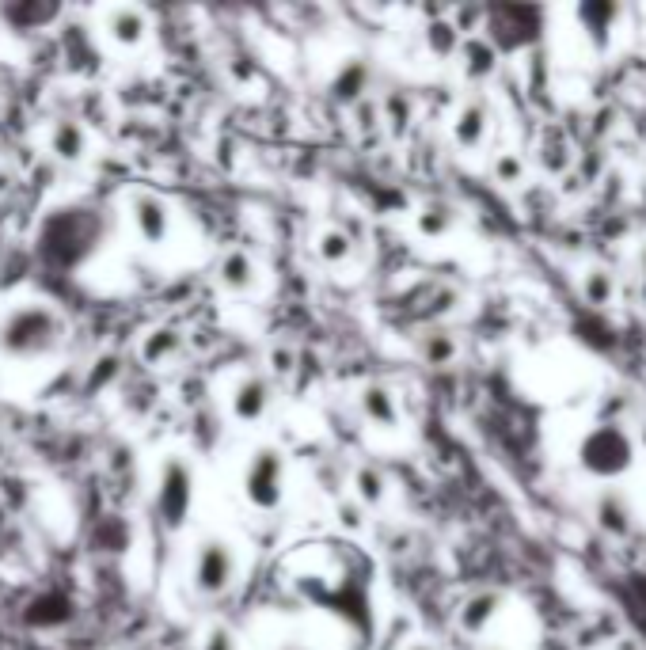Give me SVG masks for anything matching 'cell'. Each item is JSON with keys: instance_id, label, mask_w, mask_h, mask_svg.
Wrapping results in <instances>:
<instances>
[{"instance_id": "cell-14", "label": "cell", "mask_w": 646, "mask_h": 650, "mask_svg": "<svg viewBox=\"0 0 646 650\" xmlns=\"http://www.w3.org/2000/svg\"><path fill=\"white\" fill-rule=\"evenodd\" d=\"M502 612V593L498 590H479L472 593L460 612H456V628L468 631V635H483V631L494 624V616Z\"/></svg>"}, {"instance_id": "cell-37", "label": "cell", "mask_w": 646, "mask_h": 650, "mask_svg": "<svg viewBox=\"0 0 646 650\" xmlns=\"http://www.w3.org/2000/svg\"><path fill=\"white\" fill-rule=\"evenodd\" d=\"M491 650H502V647H491Z\"/></svg>"}, {"instance_id": "cell-29", "label": "cell", "mask_w": 646, "mask_h": 650, "mask_svg": "<svg viewBox=\"0 0 646 650\" xmlns=\"http://www.w3.org/2000/svg\"><path fill=\"white\" fill-rule=\"evenodd\" d=\"M354 118H358V122H354V126H358L361 134H365V130H377L380 122H384V115H380V103L377 99H361L358 107H354Z\"/></svg>"}, {"instance_id": "cell-22", "label": "cell", "mask_w": 646, "mask_h": 650, "mask_svg": "<svg viewBox=\"0 0 646 650\" xmlns=\"http://www.w3.org/2000/svg\"><path fill=\"white\" fill-rule=\"evenodd\" d=\"M460 58H464V77L468 80H487L498 65V54L491 50V42L472 39L460 46Z\"/></svg>"}, {"instance_id": "cell-9", "label": "cell", "mask_w": 646, "mask_h": 650, "mask_svg": "<svg viewBox=\"0 0 646 650\" xmlns=\"http://www.w3.org/2000/svg\"><path fill=\"white\" fill-rule=\"evenodd\" d=\"M103 35L118 50H137L141 42L149 39V16L133 4H118L103 12Z\"/></svg>"}, {"instance_id": "cell-26", "label": "cell", "mask_w": 646, "mask_h": 650, "mask_svg": "<svg viewBox=\"0 0 646 650\" xmlns=\"http://www.w3.org/2000/svg\"><path fill=\"white\" fill-rule=\"evenodd\" d=\"M418 354L426 365H449L456 358V339L449 331H430V335H422Z\"/></svg>"}, {"instance_id": "cell-36", "label": "cell", "mask_w": 646, "mask_h": 650, "mask_svg": "<svg viewBox=\"0 0 646 650\" xmlns=\"http://www.w3.org/2000/svg\"><path fill=\"white\" fill-rule=\"evenodd\" d=\"M407 650H434L430 643H415V647H407Z\"/></svg>"}, {"instance_id": "cell-20", "label": "cell", "mask_w": 646, "mask_h": 650, "mask_svg": "<svg viewBox=\"0 0 646 650\" xmlns=\"http://www.w3.org/2000/svg\"><path fill=\"white\" fill-rule=\"evenodd\" d=\"M388 498V479L377 464H361L354 472V502H361L365 510H377L380 502Z\"/></svg>"}, {"instance_id": "cell-12", "label": "cell", "mask_w": 646, "mask_h": 650, "mask_svg": "<svg viewBox=\"0 0 646 650\" xmlns=\"http://www.w3.org/2000/svg\"><path fill=\"white\" fill-rule=\"evenodd\" d=\"M183 354V335H179V327H149L145 335H141V343H137V358L149 365V369H160V365L175 362Z\"/></svg>"}, {"instance_id": "cell-11", "label": "cell", "mask_w": 646, "mask_h": 650, "mask_svg": "<svg viewBox=\"0 0 646 650\" xmlns=\"http://www.w3.org/2000/svg\"><path fill=\"white\" fill-rule=\"evenodd\" d=\"M578 23H582L586 39L593 42V50H608V42H612V27L620 23V4H612V0H589V4H578Z\"/></svg>"}, {"instance_id": "cell-4", "label": "cell", "mask_w": 646, "mask_h": 650, "mask_svg": "<svg viewBox=\"0 0 646 650\" xmlns=\"http://www.w3.org/2000/svg\"><path fill=\"white\" fill-rule=\"evenodd\" d=\"M240 574V552L225 536H206L190 555V590L198 597H221L236 586Z\"/></svg>"}, {"instance_id": "cell-23", "label": "cell", "mask_w": 646, "mask_h": 650, "mask_svg": "<svg viewBox=\"0 0 646 650\" xmlns=\"http://www.w3.org/2000/svg\"><path fill=\"white\" fill-rule=\"evenodd\" d=\"M316 255H320L327 267H342L350 255H354V240L342 229H323L316 236Z\"/></svg>"}, {"instance_id": "cell-32", "label": "cell", "mask_w": 646, "mask_h": 650, "mask_svg": "<svg viewBox=\"0 0 646 650\" xmlns=\"http://www.w3.org/2000/svg\"><path fill=\"white\" fill-rule=\"evenodd\" d=\"M456 301H460V293H456V289H437V297H434V305H430V316H445V312H449V308L456 305Z\"/></svg>"}, {"instance_id": "cell-24", "label": "cell", "mask_w": 646, "mask_h": 650, "mask_svg": "<svg viewBox=\"0 0 646 650\" xmlns=\"http://www.w3.org/2000/svg\"><path fill=\"white\" fill-rule=\"evenodd\" d=\"M536 160H540V168L551 175H563L574 164V153H570V145L563 141V137H544L540 141V153H536Z\"/></svg>"}, {"instance_id": "cell-17", "label": "cell", "mask_w": 646, "mask_h": 650, "mask_svg": "<svg viewBox=\"0 0 646 650\" xmlns=\"http://www.w3.org/2000/svg\"><path fill=\"white\" fill-rule=\"evenodd\" d=\"M369 92V65L365 61H346L339 69V77L331 80V96L346 103V107H358Z\"/></svg>"}, {"instance_id": "cell-3", "label": "cell", "mask_w": 646, "mask_h": 650, "mask_svg": "<svg viewBox=\"0 0 646 650\" xmlns=\"http://www.w3.org/2000/svg\"><path fill=\"white\" fill-rule=\"evenodd\" d=\"M635 460V441L620 422H597L578 445V464L593 479L624 476Z\"/></svg>"}, {"instance_id": "cell-8", "label": "cell", "mask_w": 646, "mask_h": 650, "mask_svg": "<svg viewBox=\"0 0 646 650\" xmlns=\"http://www.w3.org/2000/svg\"><path fill=\"white\" fill-rule=\"evenodd\" d=\"M270 403H274V384L270 377L263 373H247L240 381L232 384V392H228V411H232V419L236 422H263L266 411H270Z\"/></svg>"}, {"instance_id": "cell-5", "label": "cell", "mask_w": 646, "mask_h": 650, "mask_svg": "<svg viewBox=\"0 0 646 650\" xmlns=\"http://www.w3.org/2000/svg\"><path fill=\"white\" fill-rule=\"evenodd\" d=\"M244 502L259 514H274L285 502V453L278 445H259L240 476Z\"/></svg>"}, {"instance_id": "cell-19", "label": "cell", "mask_w": 646, "mask_h": 650, "mask_svg": "<svg viewBox=\"0 0 646 650\" xmlns=\"http://www.w3.org/2000/svg\"><path fill=\"white\" fill-rule=\"evenodd\" d=\"M380 115H384L388 134L403 137L407 130H411V122H415V99L396 88V92H388V96L380 99Z\"/></svg>"}, {"instance_id": "cell-6", "label": "cell", "mask_w": 646, "mask_h": 650, "mask_svg": "<svg viewBox=\"0 0 646 650\" xmlns=\"http://www.w3.org/2000/svg\"><path fill=\"white\" fill-rule=\"evenodd\" d=\"M126 217H130L133 232L145 248H164L171 236V225H175V213L171 206L152 191H133L126 198Z\"/></svg>"}, {"instance_id": "cell-18", "label": "cell", "mask_w": 646, "mask_h": 650, "mask_svg": "<svg viewBox=\"0 0 646 650\" xmlns=\"http://www.w3.org/2000/svg\"><path fill=\"white\" fill-rule=\"evenodd\" d=\"M578 289H582L586 305L605 308V305H612V301H616V274H612L608 267H601V263H593V267H586V274H582Z\"/></svg>"}, {"instance_id": "cell-33", "label": "cell", "mask_w": 646, "mask_h": 650, "mask_svg": "<svg viewBox=\"0 0 646 650\" xmlns=\"http://www.w3.org/2000/svg\"><path fill=\"white\" fill-rule=\"evenodd\" d=\"M475 20H479V8H464V12H456L453 16V27L456 31H472Z\"/></svg>"}, {"instance_id": "cell-31", "label": "cell", "mask_w": 646, "mask_h": 650, "mask_svg": "<svg viewBox=\"0 0 646 650\" xmlns=\"http://www.w3.org/2000/svg\"><path fill=\"white\" fill-rule=\"evenodd\" d=\"M202 650H236V635L228 628H213L206 639H202Z\"/></svg>"}, {"instance_id": "cell-7", "label": "cell", "mask_w": 646, "mask_h": 650, "mask_svg": "<svg viewBox=\"0 0 646 650\" xmlns=\"http://www.w3.org/2000/svg\"><path fill=\"white\" fill-rule=\"evenodd\" d=\"M46 153L54 156L57 164H65V168L84 164L92 156V134H88V126L80 118H69V115L54 118L46 126Z\"/></svg>"}, {"instance_id": "cell-1", "label": "cell", "mask_w": 646, "mask_h": 650, "mask_svg": "<svg viewBox=\"0 0 646 650\" xmlns=\"http://www.w3.org/2000/svg\"><path fill=\"white\" fill-rule=\"evenodd\" d=\"M65 343V320L46 301H16L0 316V354L16 362L50 358Z\"/></svg>"}, {"instance_id": "cell-13", "label": "cell", "mask_w": 646, "mask_h": 650, "mask_svg": "<svg viewBox=\"0 0 646 650\" xmlns=\"http://www.w3.org/2000/svg\"><path fill=\"white\" fill-rule=\"evenodd\" d=\"M217 286L225 289V293H251V289L259 286V267H255V259L240 248L225 251L221 263H217Z\"/></svg>"}, {"instance_id": "cell-28", "label": "cell", "mask_w": 646, "mask_h": 650, "mask_svg": "<svg viewBox=\"0 0 646 650\" xmlns=\"http://www.w3.org/2000/svg\"><path fill=\"white\" fill-rule=\"evenodd\" d=\"M266 369H270V377H289L297 369V350L289 343H274L266 350Z\"/></svg>"}, {"instance_id": "cell-21", "label": "cell", "mask_w": 646, "mask_h": 650, "mask_svg": "<svg viewBox=\"0 0 646 650\" xmlns=\"http://www.w3.org/2000/svg\"><path fill=\"white\" fill-rule=\"evenodd\" d=\"M418 225V236H426V240H441V236H449L456 229V210L449 202H426L415 217Z\"/></svg>"}, {"instance_id": "cell-27", "label": "cell", "mask_w": 646, "mask_h": 650, "mask_svg": "<svg viewBox=\"0 0 646 650\" xmlns=\"http://www.w3.org/2000/svg\"><path fill=\"white\" fill-rule=\"evenodd\" d=\"M491 175L494 183H502V187H521L525 175H529V164H525L521 153H498L491 164Z\"/></svg>"}, {"instance_id": "cell-15", "label": "cell", "mask_w": 646, "mask_h": 650, "mask_svg": "<svg viewBox=\"0 0 646 650\" xmlns=\"http://www.w3.org/2000/svg\"><path fill=\"white\" fill-rule=\"evenodd\" d=\"M358 407L365 422H373L377 430H396L399 426V403L388 384H365L358 392Z\"/></svg>"}, {"instance_id": "cell-16", "label": "cell", "mask_w": 646, "mask_h": 650, "mask_svg": "<svg viewBox=\"0 0 646 650\" xmlns=\"http://www.w3.org/2000/svg\"><path fill=\"white\" fill-rule=\"evenodd\" d=\"M593 521H597V529L612 540H624L631 533V506H627V498L620 491H601L597 502H593Z\"/></svg>"}, {"instance_id": "cell-25", "label": "cell", "mask_w": 646, "mask_h": 650, "mask_svg": "<svg viewBox=\"0 0 646 650\" xmlns=\"http://www.w3.org/2000/svg\"><path fill=\"white\" fill-rule=\"evenodd\" d=\"M426 46L437 58H453V54H460L464 42H460V31L453 27V20H434L426 27Z\"/></svg>"}, {"instance_id": "cell-34", "label": "cell", "mask_w": 646, "mask_h": 650, "mask_svg": "<svg viewBox=\"0 0 646 650\" xmlns=\"http://www.w3.org/2000/svg\"><path fill=\"white\" fill-rule=\"evenodd\" d=\"M635 270H639V301H643V308H646V248L635 255Z\"/></svg>"}, {"instance_id": "cell-35", "label": "cell", "mask_w": 646, "mask_h": 650, "mask_svg": "<svg viewBox=\"0 0 646 650\" xmlns=\"http://www.w3.org/2000/svg\"><path fill=\"white\" fill-rule=\"evenodd\" d=\"M597 168H601V156L586 153V160H582V172H586V179H593V175H597Z\"/></svg>"}, {"instance_id": "cell-30", "label": "cell", "mask_w": 646, "mask_h": 650, "mask_svg": "<svg viewBox=\"0 0 646 650\" xmlns=\"http://www.w3.org/2000/svg\"><path fill=\"white\" fill-rule=\"evenodd\" d=\"M342 529H350V533H358L361 525H365V506L361 502H339V510H335Z\"/></svg>"}, {"instance_id": "cell-10", "label": "cell", "mask_w": 646, "mask_h": 650, "mask_svg": "<svg viewBox=\"0 0 646 650\" xmlns=\"http://www.w3.org/2000/svg\"><path fill=\"white\" fill-rule=\"evenodd\" d=\"M487 134H491V103L475 96L453 115V141H456V149L475 153V149L487 141Z\"/></svg>"}, {"instance_id": "cell-2", "label": "cell", "mask_w": 646, "mask_h": 650, "mask_svg": "<svg viewBox=\"0 0 646 650\" xmlns=\"http://www.w3.org/2000/svg\"><path fill=\"white\" fill-rule=\"evenodd\" d=\"M194 495H198L194 464L183 453H168L156 468V487H152V506L168 533L187 529L190 514H194Z\"/></svg>"}]
</instances>
